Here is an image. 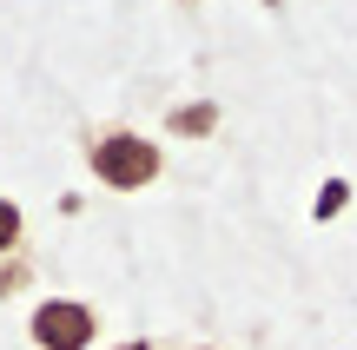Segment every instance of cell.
Returning <instances> with one entry per match:
<instances>
[{
    "instance_id": "277c9868",
    "label": "cell",
    "mask_w": 357,
    "mask_h": 350,
    "mask_svg": "<svg viewBox=\"0 0 357 350\" xmlns=\"http://www.w3.org/2000/svg\"><path fill=\"white\" fill-rule=\"evenodd\" d=\"M20 232H26L20 205H13V198H0V258H13V245H20Z\"/></svg>"
},
{
    "instance_id": "8992f818",
    "label": "cell",
    "mask_w": 357,
    "mask_h": 350,
    "mask_svg": "<svg viewBox=\"0 0 357 350\" xmlns=\"http://www.w3.org/2000/svg\"><path fill=\"white\" fill-rule=\"evenodd\" d=\"M26 278H33V264H26V258H0V298H13Z\"/></svg>"
},
{
    "instance_id": "3957f363",
    "label": "cell",
    "mask_w": 357,
    "mask_h": 350,
    "mask_svg": "<svg viewBox=\"0 0 357 350\" xmlns=\"http://www.w3.org/2000/svg\"><path fill=\"white\" fill-rule=\"evenodd\" d=\"M166 126L178 132V139H205V132H218V106L212 100H185L166 113Z\"/></svg>"
},
{
    "instance_id": "7a4b0ae2",
    "label": "cell",
    "mask_w": 357,
    "mask_h": 350,
    "mask_svg": "<svg viewBox=\"0 0 357 350\" xmlns=\"http://www.w3.org/2000/svg\"><path fill=\"white\" fill-rule=\"evenodd\" d=\"M26 331H33L40 350H93V337H100V311L79 304V298H47Z\"/></svg>"
},
{
    "instance_id": "5b68a950",
    "label": "cell",
    "mask_w": 357,
    "mask_h": 350,
    "mask_svg": "<svg viewBox=\"0 0 357 350\" xmlns=\"http://www.w3.org/2000/svg\"><path fill=\"white\" fill-rule=\"evenodd\" d=\"M344 205H351V185H344V179H331V185L318 192V212H311V218H337Z\"/></svg>"
},
{
    "instance_id": "52a82bcc",
    "label": "cell",
    "mask_w": 357,
    "mask_h": 350,
    "mask_svg": "<svg viewBox=\"0 0 357 350\" xmlns=\"http://www.w3.org/2000/svg\"><path fill=\"white\" fill-rule=\"evenodd\" d=\"M113 350H159L153 337H126V344H113Z\"/></svg>"
},
{
    "instance_id": "6da1fadb",
    "label": "cell",
    "mask_w": 357,
    "mask_h": 350,
    "mask_svg": "<svg viewBox=\"0 0 357 350\" xmlns=\"http://www.w3.org/2000/svg\"><path fill=\"white\" fill-rule=\"evenodd\" d=\"M86 166L100 185H113V192H146V185L166 172V159H159V145L146 139V132H100V139L86 145Z\"/></svg>"
}]
</instances>
